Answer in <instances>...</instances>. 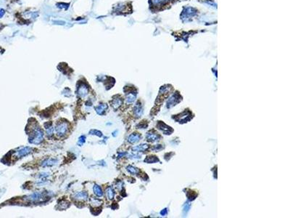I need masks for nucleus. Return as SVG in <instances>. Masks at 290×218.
Listing matches in <instances>:
<instances>
[{
    "mask_svg": "<svg viewBox=\"0 0 290 218\" xmlns=\"http://www.w3.org/2000/svg\"><path fill=\"white\" fill-rule=\"evenodd\" d=\"M29 142L31 144L39 145L44 140V132L40 128L39 126H34L29 134Z\"/></svg>",
    "mask_w": 290,
    "mask_h": 218,
    "instance_id": "obj_1",
    "label": "nucleus"
},
{
    "mask_svg": "<svg viewBox=\"0 0 290 218\" xmlns=\"http://www.w3.org/2000/svg\"><path fill=\"white\" fill-rule=\"evenodd\" d=\"M173 119L176 121H178V123H181V124L187 123V121H190L192 119V114L189 110H185L184 112L181 113L178 115L173 116Z\"/></svg>",
    "mask_w": 290,
    "mask_h": 218,
    "instance_id": "obj_2",
    "label": "nucleus"
},
{
    "mask_svg": "<svg viewBox=\"0 0 290 218\" xmlns=\"http://www.w3.org/2000/svg\"><path fill=\"white\" fill-rule=\"evenodd\" d=\"M55 130L58 136H65L68 132V123L67 121H59L57 123Z\"/></svg>",
    "mask_w": 290,
    "mask_h": 218,
    "instance_id": "obj_3",
    "label": "nucleus"
},
{
    "mask_svg": "<svg viewBox=\"0 0 290 218\" xmlns=\"http://www.w3.org/2000/svg\"><path fill=\"white\" fill-rule=\"evenodd\" d=\"M181 100V97L179 93L178 92H176L173 93L172 95L170 97V98L168 100V102H167V108L168 109H171L173 106H176V104H178V103H180Z\"/></svg>",
    "mask_w": 290,
    "mask_h": 218,
    "instance_id": "obj_4",
    "label": "nucleus"
},
{
    "mask_svg": "<svg viewBox=\"0 0 290 218\" xmlns=\"http://www.w3.org/2000/svg\"><path fill=\"white\" fill-rule=\"evenodd\" d=\"M157 128L160 130H161L165 135H171L173 132V130L171 128V127L168 126L167 124H165L163 121H158L157 125Z\"/></svg>",
    "mask_w": 290,
    "mask_h": 218,
    "instance_id": "obj_5",
    "label": "nucleus"
},
{
    "mask_svg": "<svg viewBox=\"0 0 290 218\" xmlns=\"http://www.w3.org/2000/svg\"><path fill=\"white\" fill-rule=\"evenodd\" d=\"M88 92H89L88 87L85 84H81L79 86V88H78V95L81 98H84V97H87L88 95Z\"/></svg>",
    "mask_w": 290,
    "mask_h": 218,
    "instance_id": "obj_6",
    "label": "nucleus"
},
{
    "mask_svg": "<svg viewBox=\"0 0 290 218\" xmlns=\"http://www.w3.org/2000/svg\"><path fill=\"white\" fill-rule=\"evenodd\" d=\"M73 199L79 201H86L88 199V193L86 191L76 192L72 196Z\"/></svg>",
    "mask_w": 290,
    "mask_h": 218,
    "instance_id": "obj_7",
    "label": "nucleus"
},
{
    "mask_svg": "<svg viewBox=\"0 0 290 218\" xmlns=\"http://www.w3.org/2000/svg\"><path fill=\"white\" fill-rule=\"evenodd\" d=\"M42 198H43L42 193H40V192H36V193H34L27 196L25 199L28 201H31V202H36V201H40Z\"/></svg>",
    "mask_w": 290,
    "mask_h": 218,
    "instance_id": "obj_8",
    "label": "nucleus"
},
{
    "mask_svg": "<svg viewBox=\"0 0 290 218\" xmlns=\"http://www.w3.org/2000/svg\"><path fill=\"white\" fill-rule=\"evenodd\" d=\"M160 136L156 132H152V131H150V132H147V140L150 141V142H155V141L160 140Z\"/></svg>",
    "mask_w": 290,
    "mask_h": 218,
    "instance_id": "obj_9",
    "label": "nucleus"
},
{
    "mask_svg": "<svg viewBox=\"0 0 290 218\" xmlns=\"http://www.w3.org/2000/svg\"><path fill=\"white\" fill-rule=\"evenodd\" d=\"M133 114L136 117H140L143 114V106L140 103H137L133 108Z\"/></svg>",
    "mask_w": 290,
    "mask_h": 218,
    "instance_id": "obj_10",
    "label": "nucleus"
},
{
    "mask_svg": "<svg viewBox=\"0 0 290 218\" xmlns=\"http://www.w3.org/2000/svg\"><path fill=\"white\" fill-rule=\"evenodd\" d=\"M136 98V92H129L128 93L126 94V103H128V104H131V103H133V102L135 101Z\"/></svg>",
    "mask_w": 290,
    "mask_h": 218,
    "instance_id": "obj_11",
    "label": "nucleus"
},
{
    "mask_svg": "<svg viewBox=\"0 0 290 218\" xmlns=\"http://www.w3.org/2000/svg\"><path fill=\"white\" fill-rule=\"evenodd\" d=\"M31 151H32V148H29V147H25V148H20V150H18L16 152V155L18 157H22V156H25L26 155L29 154Z\"/></svg>",
    "mask_w": 290,
    "mask_h": 218,
    "instance_id": "obj_12",
    "label": "nucleus"
},
{
    "mask_svg": "<svg viewBox=\"0 0 290 218\" xmlns=\"http://www.w3.org/2000/svg\"><path fill=\"white\" fill-rule=\"evenodd\" d=\"M123 103V100L121 99V97H115L112 100V107L114 109L116 110L118 109L120 106L122 105Z\"/></svg>",
    "mask_w": 290,
    "mask_h": 218,
    "instance_id": "obj_13",
    "label": "nucleus"
},
{
    "mask_svg": "<svg viewBox=\"0 0 290 218\" xmlns=\"http://www.w3.org/2000/svg\"><path fill=\"white\" fill-rule=\"evenodd\" d=\"M108 109V106L106 103H100L99 106L96 107V112L99 114V115H103L105 114L106 110Z\"/></svg>",
    "mask_w": 290,
    "mask_h": 218,
    "instance_id": "obj_14",
    "label": "nucleus"
},
{
    "mask_svg": "<svg viewBox=\"0 0 290 218\" xmlns=\"http://www.w3.org/2000/svg\"><path fill=\"white\" fill-rule=\"evenodd\" d=\"M141 135L139 133H133L130 135L128 138V141L130 143H135L138 142L140 140Z\"/></svg>",
    "mask_w": 290,
    "mask_h": 218,
    "instance_id": "obj_15",
    "label": "nucleus"
},
{
    "mask_svg": "<svg viewBox=\"0 0 290 218\" xmlns=\"http://www.w3.org/2000/svg\"><path fill=\"white\" fill-rule=\"evenodd\" d=\"M44 127H45V129H46V135H47V136L48 137H52V135H53L54 130H55V129H54L52 124H51L50 122H47L44 124Z\"/></svg>",
    "mask_w": 290,
    "mask_h": 218,
    "instance_id": "obj_16",
    "label": "nucleus"
},
{
    "mask_svg": "<svg viewBox=\"0 0 290 218\" xmlns=\"http://www.w3.org/2000/svg\"><path fill=\"white\" fill-rule=\"evenodd\" d=\"M148 148H149V145H147V144H142V145H139L136 147H133V148H132V150H133V151H135V152H142V151H145L146 150L148 149Z\"/></svg>",
    "mask_w": 290,
    "mask_h": 218,
    "instance_id": "obj_17",
    "label": "nucleus"
},
{
    "mask_svg": "<svg viewBox=\"0 0 290 218\" xmlns=\"http://www.w3.org/2000/svg\"><path fill=\"white\" fill-rule=\"evenodd\" d=\"M58 162V161L56 159H48L44 161L43 163H42V166H52L55 165Z\"/></svg>",
    "mask_w": 290,
    "mask_h": 218,
    "instance_id": "obj_18",
    "label": "nucleus"
},
{
    "mask_svg": "<svg viewBox=\"0 0 290 218\" xmlns=\"http://www.w3.org/2000/svg\"><path fill=\"white\" fill-rule=\"evenodd\" d=\"M106 196L107 198L109 200H112L114 198V196H115V192H114L113 188L112 187H108L106 189Z\"/></svg>",
    "mask_w": 290,
    "mask_h": 218,
    "instance_id": "obj_19",
    "label": "nucleus"
},
{
    "mask_svg": "<svg viewBox=\"0 0 290 218\" xmlns=\"http://www.w3.org/2000/svg\"><path fill=\"white\" fill-rule=\"evenodd\" d=\"M93 190H94V194L98 197H102L103 196V190H102L101 187L98 185H94V188H93Z\"/></svg>",
    "mask_w": 290,
    "mask_h": 218,
    "instance_id": "obj_20",
    "label": "nucleus"
},
{
    "mask_svg": "<svg viewBox=\"0 0 290 218\" xmlns=\"http://www.w3.org/2000/svg\"><path fill=\"white\" fill-rule=\"evenodd\" d=\"M102 204H103V201L98 199V198H91V199H90V204H91L92 207H100V206H101Z\"/></svg>",
    "mask_w": 290,
    "mask_h": 218,
    "instance_id": "obj_21",
    "label": "nucleus"
},
{
    "mask_svg": "<svg viewBox=\"0 0 290 218\" xmlns=\"http://www.w3.org/2000/svg\"><path fill=\"white\" fill-rule=\"evenodd\" d=\"M159 162V159L154 156H147V157L145 159V162H147V163H148V164L156 163V162Z\"/></svg>",
    "mask_w": 290,
    "mask_h": 218,
    "instance_id": "obj_22",
    "label": "nucleus"
},
{
    "mask_svg": "<svg viewBox=\"0 0 290 218\" xmlns=\"http://www.w3.org/2000/svg\"><path fill=\"white\" fill-rule=\"evenodd\" d=\"M126 169H127L128 172H129L131 174H137L138 172H139V169H138L137 168L134 167V166H128L127 168H126Z\"/></svg>",
    "mask_w": 290,
    "mask_h": 218,
    "instance_id": "obj_23",
    "label": "nucleus"
},
{
    "mask_svg": "<svg viewBox=\"0 0 290 218\" xmlns=\"http://www.w3.org/2000/svg\"><path fill=\"white\" fill-rule=\"evenodd\" d=\"M89 134H90V135H97V137H102V136H103V133H102V132H100V131L97 130H91L89 132Z\"/></svg>",
    "mask_w": 290,
    "mask_h": 218,
    "instance_id": "obj_24",
    "label": "nucleus"
},
{
    "mask_svg": "<svg viewBox=\"0 0 290 218\" xmlns=\"http://www.w3.org/2000/svg\"><path fill=\"white\" fill-rule=\"evenodd\" d=\"M85 142H86V137L84 136V135H82V136H81L80 138H79V144L80 145H82Z\"/></svg>",
    "mask_w": 290,
    "mask_h": 218,
    "instance_id": "obj_25",
    "label": "nucleus"
},
{
    "mask_svg": "<svg viewBox=\"0 0 290 218\" xmlns=\"http://www.w3.org/2000/svg\"><path fill=\"white\" fill-rule=\"evenodd\" d=\"M189 209H190V204H189V203H186V204L184 205V214H185V213L187 214Z\"/></svg>",
    "mask_w": 290,
    "mask_h": 218,
    "instance_id": "obj_26",
    "label": "nucleus"
},
{
    "mask_svg": "<svg viewBox=\"0 0 290 218\" xmlns=\"http://www.w3.org/2000/svg\"><path fill=\"white\" fill-rule=\"evenodd\" d=\"M162 148H163V146H162L161 145H156V146L154 147L153 149H154L155 151H160V150H161Z\"/></svg>",
    "mask_w": 290,
    "mask_h": 218,
    "instance_id": "obj_27",
    "label": "nucleus"
},
{
    "mask_svg": "<svg viewBox=\"0 0 290 218\" xmlns=\"http://www.w3.org/2000/svg\"><path fill=\"white\" fill-rule=\"evenodd\" d=\"M4 13H5V11H4V10H3V9H0V18H1V17H3V16H4Z\"/></svg>",
    "mask_w": 290,
    "mask_h": 218,
    "instance_id": "obj_28",
    "label": "nucleus"
},
{
    "mask_svg": "<svg viewBox=\"0 0 290 218\" xmlns=\"http://www.w3.org/2000/svg\"><path fill=\"white\" fill-rule=\"evenodd\" d=\"M167 212H168V210H167V209H164V210H163V211H161L160 214H161L162 215L165 216V215H166V214H167Z\"/></svg>",
    "mask_w": 290,
    "mask_h": 218,
    "instance_id": "obj_29",
    "label": "nucleus"
}]
</instances>
